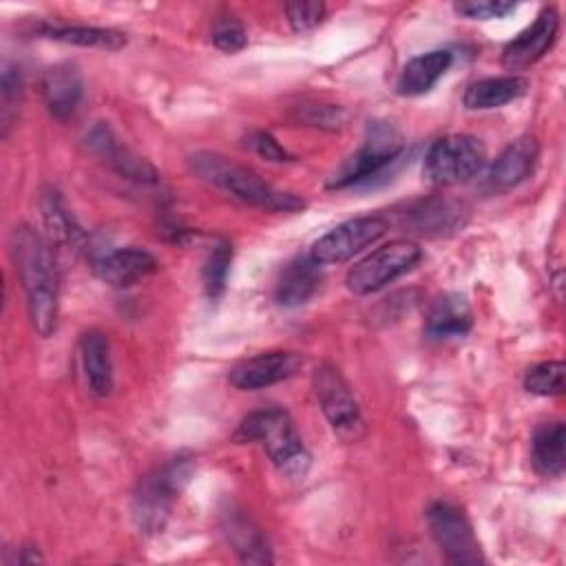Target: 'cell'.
Masks as SVG:
<instances>
[{
  "label": "cell",
  "mask_w": 566,
  "mask_h": 566,
  "mask_svg": "<svg viewBox=\"0 0 566 566\" xmlns=\"http://www.w3.org/2000/svg\"><path fill=\"white\" fill-rule=\"evenodd\" d=\"M40 212L44 223V237L51 245L62 250H77L84 241V232L75 217L69 212L62 195L53 186H44L40 192Z\"/></svg>",
  "instance_id": "obj_21"
},
{
  "label": "cell",
  "mask_w": 566,
  "mask_h": 566,
  "mask_svg": "<svg viewBox=\"0 0 566 566\" xmlns=\"http://www.w3.org/2000/svg\"><path fill=\"white\" fill-rule=\"evenodd\" d=\"M221 528H223L228 544L232 546V551L239 555L241 562H248V564H272L274 562L265 535L241 511L223 513Z\"/></svg>",
  "instance_id": "obj_23"
},
{
  "label": "cell",
  "mask_w": 566,
  "mask_h": 566,
  "mask_svg": "<svg viewBox=\"0 0 566 566\" xmlns=\"http://www.w3.org/2000/svg\"><path fill=\"white\" fill-rule=\"evenodd\" d=\"M35 33L46 40H55L62 44H75V46H91V49H104V51H119L126 46V35L115 29L104 27H69V24H49L42 22L35 27Z\"/></svg>",
  "instance_id": "obj_26"
},
{
  "label": "cell",
  "mask_w": 566,
  "mask_h": 566,
  "mask_svg": "<svg viewBox=\"0 0 566 566\" xmlns=\"http://www.w3.org/2000/svg\"><path fill=\"white\" fill-rule=\"evenodd\" d=\"M22 95H24L22 69L18 64L7 62L2 66V80H0V128H2V137L9 135V128L13 126V119L18 117Z\"/></svg>",
  "instance_id": "obj_28"
},
{
  "label": "cell",
  "mask_w": 566,
  "mask_h": 566,
  "mask_svg": "<svg viewBox=\"0 0 566 566\" xmlns=\"http://www.w3.org/2000/svg\"><path fill=\"white\" fill-rule=\"evenodd\" d=\"M303 365L301 354L287 349H272L250 356L230 369V385L241 391H256L292 378Z\"/></svg>",
  "instance_id": "obj_12"
},
{
  "label": "cell",
  "mask_w": 566,
  "mask_h": 566,
  "mask_svg": "<svg viewBox=\"0 0 566 566\" xmlns=\"http://www.w3.org/2000/svg\"><path fill=\"white\" fill-rule=\"evenodd\" d=\"M539 159V144L531 135H522L509 142L489 168V186L495 192H506L526 181Z\"/></svg>",
  "instance_id": "obj_15"
},
{
  "label": "cell",
  "mask_w": 566,
  "mask_h": 566,
  "mask_svg": "<svg viewBox=\"0 0 566 566\" xmlns=\"http://www.w3.org/2000/svg\"><path fill=\"white\" fill-rule=\"evenodd\" d=\"M566 429L564 422H546L542 424L531 440V464L544 478H559L566 469Z\"/></svg>",
  "instance_id": "obj_25"
},
{
  "label": "cell",
  "mask_w": 566,
  "mask_h": 566,
  "mask_svg": "<svg viewBox=\"0 0 566 566\" xmlns=\"http://www.w3.org/2000/svg\"><path fill=\"white\" fill-rule=\"evenodd\" d=\"M234 440L259 444L285 478L301 480L310 469L312 458L301 433L296 431L290 413L279 407L250 411L237 427Z\"/></svg>",
  "instance_id": "obj_3"
},
{
  "label": "cell",
  "mask_w": 566,
  "mask_h": 566,
  "mask_svg": "<svg viewBox=\"0 0 566 566\" xmlns=\"http://www.w3.org/2000/svg\"><path fill=\"white\" fill-rule=\"evenodd\" d=\"M305 119L310 124H316V126H327V128H338L345 124L347 119V113L338 106H310Z\"/></svg>",
  "instance_id": "obj_34"
},
{
  "label": "cell",
  "mask_w": 566,
  "mask_h": 566,
  "mask_svg": "<svg viewBox=\"0 0 566 566\" xmlns=\"http://www.w3.org/2000/svg\"><path fill=\"white\" fill-rule=\"evenodd\" d=\"M405 144L400 130L389 122H371L363 146L352 155L340 170L329 179L327 188H349L369 184L387 172L402 159Z\"/></svg>",
  "instance_id": "obj_5"
},
{
  "label": "cell",
  "mask_w": 566,
  "mask_h": 566,
  "mask_svg": "<svg viewBox=\"0 0 566 566\" xmlns=\"http://www.w3.org/2000/svg\"><path fill=\"white\" fill-rule=\"evenodd\" d=\"M157 265H159L157 259L148 250L128 245V248H115L102 254L99 259H95L93 272L102 283L124 290L155 274Z\"/></svg>",
  "instance_id": "obj_14"
},
{
  "label": "cell",
  "mask_w": 566,
  "mask_h": 566,
  "mask_svg": "<svg viewBox=\"0 0 566 566\" xmlns=\"http://www.w3.org/2000/svg\"><path fill=\"white\" fill-rule=\"evenodd\" d=\"M321 281V265L310 254H298L279 272L274 283V298L283 307H301L318 292Z\"/></svg>",
  "instance_id": "obj_17"
},
{
  "label": "cell",
  "mask_w": 566,
  "mask_h": 566,
  "mask_svg": "<svg viewBox=\"0 0 566 566\" xmlns=\"http://www.w3.org/2000/svg\"><path fill=\"white\" fill-rule=\"evenodd\" d=\"M557 31H559L557 9L544 7L524 31H520L511 42L504 44L502 66L511 73L533 66L555 44Z\"/></svg>",
  "instance_id": "obj_11"
},
{
  "label": "cell",
  "mask_w": 566,
  "mask_h": 566,
  "mask_svg": "<svg viewBox=\"0 0 566 566\" xmlns=\"http://www.w3.org/2000/svg\"><path fill=\"white\" fill-rule=\"evenodd\" d=\"M40 91L46 111L64 122L75 113L82 99V75L77 66L69 62L49 66L40 80Z\"/></svg>",
  "instance_id": "obj_18"
},
{
  "label": "cell",
  "mask_w": 566,
  "mask_h": 566,
  "mask_svg": "<svg viewBox=\"0 0 566 566\" xmlns=\"http://www.w3.org/2000/svg\"><path fill=\"white\" fill-rule=\"evenodd\" d=\"M230 263H232V243L228 239H219L210 248V252L203 261V270H201L203 290L210 301H219L221 294L226 292Z\"/></svg>",
  "instance_id": "obj_27"
},
{
  "label": "cell",
  "mask_w": 566,
  "mask_h": 566,
  "mask_svg": "<svg viewBox=\"0 0 566 566\" xmlns=\"http://www.w3.org/2000/svg\"><path fill=\"white\" fill-rule=\"evenodd\" d=\"M192 475V462L188 458H175L155 471L146 473L130 502L133 522L142 533H159L168 517L175 497L181 493L186 482Z\"/></svg>",
  "instance_id": "obj_4"
},
{
  "label": "cell",
  "mask_w": 566,
  "mask_h": 566,
  "mask_svg": "<svg viewBox=\"0 0 566 566\" xmlns=\"http://www.w3.org/2000/svg\"><path fill=\"white\" fill-rule=\"evenodd\" d=\"M398 223L402 228H409L411 232L427 234V237H442L458 232L467 219L469 208L462 201L447 199V197H431L416 201L405 208V212H398Z\"/></svg>",
  "instance_id": "obj_13"
},
{
  "label": "cell",
  "mask_w": 566,
  "mask_h": 566,
  "mask_svg": "<svg viewBox=\"0 0 566 566\" xmlns=\"http://www.w3.org/2000/svg\"><path fill=\"white\" fill-rule=\"evenodd\" d=\"M212 44L223 53H239L248 44V33L239 20L226 18L212 27Z\"/></svg>",
  "instance_id": "obj_32"
},
{
  "label": "cell",
  "mask_w": 566,
  "mask_h": 566,
  "mask_svg": "<svg viewBox=\"0 0 566 566\" xmlns=\"http://www.w3.org/2000/svg\"><path fill=\"white\" fill-rule=\"evenodd\" d=\"M188 166L195 177L248 206L270 212H298L305 208V201L301 197L274 188L272 184L261 179L259 172L228 159L226 155L199 150L188 157Z\"/></svg>",
  "instance_id": "obj_2"
},
{
  "label": "cell",
  "mask_w": 566,
  "mask_h": 566,
  "mask_svg": "<svg viewBox=\"0 0 566 566\" xmlns=\"http://www.w3.org/2000/svg\"><path fill=\"white\" fill-rule=\"evenodd\" d=\"M473 327V312L469 301L462 294L449 292L438 296L424 318V334L429 338L447 340V338H462Z\"/></svg>",
  "instance_id": "obj_19"
},
{
  "label": "cell",
  "mask_w": 566,
  "mask_h": 566,
  "mask_svg": "<svg viewBox=\"0 0 566 566\" xmlns=\"http://www.w3.org/2000/svg\"><path fill=\"white\" fill-rule=\"evenodd\" d=\"M389 226L391 223L385 214H360L347 219L318 237L310 248V256L318 265L345 263L363 252L367 245L378 241L389 230Z\"/></svg>",
  "instance_id": "obj_9"
},
{
  "label": "cell",
  "mask_w": 566,
  "mask_h": 566,
  "mask_svg": "<svg viewBox=\"0 0 566 566\" xmlns=\"http://www.w3.org/2000/svg\"><path fill=\"white\" fill-rule=\"evenodd\" d=\"M455 13L469 20H493L504 18L515 11V2L511 0H460L453 4Z\"/></svg>",
  "instance_id": "obj_31"
},
{
  "label": "cell",
  "mask_w": 566,
  "mask_h": 566,
  "mask_svg": "<svg viewBox=\"0 0 566 566\" xmlns=\"http://www.w3.org/2000/svg\"><path fill=\"white\" fill-rule=\"evenodd\" d=\"M427 524L438 548L451 564L473 566L484 562L473 526L458 506L449 502H433L427 511Z\"/></svg>",
  "instance_id": "obj_10"
},
{
  "label": "cell",
  "mask_w": 566,
  "mask_h": 566,
  "mask_svg": "<svg viewBox=\"0 0 566 566\" xmlns=\"http://www.w3.org/2000/svg\"><path fill=\"white\" fill-rule=\"evenodd\" d=\"M314 391L334 436L347 444L358 442L365 436V418L349 382L336 365L323 363L321 367H316Z\"/></svg>",
  "instance_id": "obj_7"
},
{
  "label": "cell",
  "mask_w": 566,
  "mask_h": 566,
  "mask_svg": "<svg viewBox=\"0 0 566 566\" xmlns=\"http://www.w3.org/2000/svg\"><path fill=\"white\" fill-rule=\"evenodd\" d=\"M486 164L484 144L467 133L444 135L424 155L422 175L433 186H458L471 181Z\"/></svg>",
  "instance_id": "obj_6"
},
{
  "label": "cell",
  "mask_w": 566,
  "mask_h": 566,
  "mask_svg": "<svg viewBox=\"0 0 566 566\" xmlns=\"http://www.w3.org/2000/svg\"><path fill=\"white\" fill-rule=\"evenodd\" d=\"M422 259V250L418 243L409 239H394L371 254H367L363 261H358L345 276L347 290L365 296L382 290L394 279L409 272L418 261Z\"/></svg>",
  "instance_id": "obj_8"
},
{
  "label": "cell",
  "mask_w": 566,
  "mask_h": 566,
  "mask_svg": "<svg viewBox=\"0 0 566 566\" xmlns=\"http://www.w3.org/2000/svg\"><path fill=\"white\" fill-rule=\"evenodd\" d=\"M80 363L86 387L93 396L106 398L113 389V358L104 332L88 329L80 338Z\"/></svg>",
  "instance_id": "obj_20"
},
{
  "label": "cell",
  "mask_w": 566,
  "mask_h": 566,
  "mask_svg": "<svg viewBox=\"0 0 566 566\" xmlns=\"http://www.w3.org/2000/svg\"><path fill=\"white\" fill-rule=\"evenodd\" d=\"M285 13H287L290 27L296 33H303V31L316 29L323 22L325 4L316 2V0H296V2L285 4Z\"/></svg>",
  "instance_id": "obj_30"
},
{
  "label": "cell",
  "mask_w": 566,
  "mask_h": 566,
  "mask_svg": "<svg viewBox=\"0 0 566 566\" xmlns=\"http://www.w3.org/2000/svg\"><path fill=\"white\" fill-rule=\"evenodd\" d=\"M245 146L256 153L261 159L265 161H274V164H283V161H292L294 157L268 133V130H252L245 137Z\"/></svg>",
  "instance_id": "obj_33"
},
{
  "label": "cell",
  "mask_w": 566,
  "mask_h": 566,
  "mask_svg": "<svg viewBox=\"0 0 566 566\" xmlns=\"http://www.w3.org/2000/svg\"><path fill=\"white\" fill-rule=\"evenodd\" d=\"M33 329L49 338L55 332L60 307V270L51 241L31 226H18L9 241Z\"/></svg>",
  "instance_id": "obj_1"
},
{
  "label": "cell",
  "mask_w": 566,
  "mask_h": 566,
  "mask_svg": "<svg viewBox=\"0 0 566 566\" xmlns=\"http://www.w3.org/2000/svg\"><path fill=\"white\" fill-rule=\"evenodd\" d=\"M451 62H453V55L447 49H433L411 57L398 75V82H396L398 95L418 97L429 93L436 86V82L449 71Z\"/></svg>",
  "instance_id": "obj_22"
},
{
  "label": "cell",
  "mask_w": 566,
  "mask_h": 566,
  "mask_svg": "<svg viewBox=\"0 0 566 566\" xmlns=\"http://www.w3.org/2000/svg\"><path fill=\"white\" fill-rule=\"evenodd\" d=\"M86 144L93 153H97L115 172H119L126 179H133L137 184H155L159 179L157 170L142 159L139 155H135L133 150H128L106 124H95L88 133H86Z\"/></svg>",
  "instance_id": "obj_16"
},
{
  "label": "cell",
  "mask_w": 566,
  "mask_h": 566,
  "mask_svg": "<svg viewBox=\"0 0 566 566\" xmlns=\"http://www.w3.org/2000/svg\"><path fill=\"white\" fill-rule=\"evenodd\" d=\"M564 363L542 360L526 369L524 389L535 396H562L564 394Z\"/></svg>",
  "instance_id": "obj_29"
},
{
  "label": "cell",
  "mask_w": 566,
  "mask_h": 566,
  "mask_svg": "<svg viewBox=\"0 0 566 566\" xmlns=\"http://www.w3.org/2000/svg\"><path fill=\"white\" fill-rule=\"evenodd\" d=\"M526 91L528 80L517 73H509L497 77H484L469 84L462 102L469 111H491L520 99Z\"/></svg>",
  "instance_id": "obj_24"
}]
</instances>
